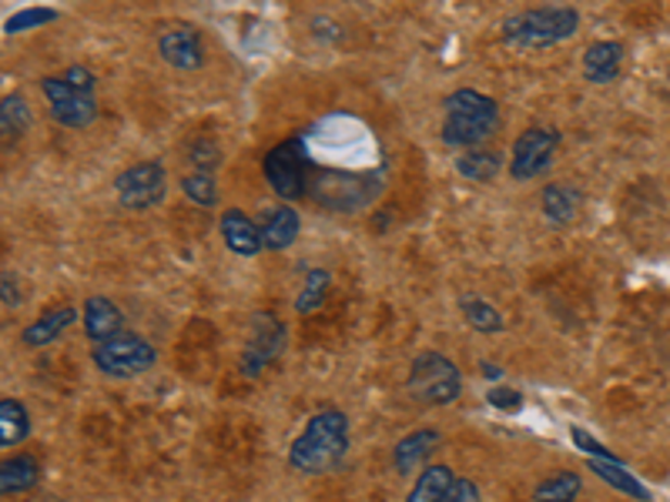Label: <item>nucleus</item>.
<instances>
[{
	"instance_id": "f257e3e1",
	"label": "nucleus",
	"mask_w": 670,
	"mask_h": 502,
	"mask_svg": "<svg viewBox=\"0 0 670 502\" xmlns=\"http://www.w3.org/2000/svg\"><path fill=\"white\" fill-rule=\"evenodd\" d=\"M349 449V419L339 409H326L308 419V426L289 449L292 469L305 476H323Z\"/></svg>"
},
{
	"instance_id": "f03ea898",
	"label": "nucleus",
	"mask_w": 670,
	"mask_h": 502,
	"mask_svg": "<svg viewBox=\"0 0 670 502\" xmlns=\"http://www.w3.org/2000/svg\"><path fill=\"white\" fill-rule=\"evenodd\" d=\"M446 121H443V141L453 147H477L483 144L496 128H500V107L493 98L480 94V91H453L443 101Z\"/></svg>"
},
{
	"instance_id": "7ed1b4c3",
	"label": "nucleus",
	"mask_w": 670,
	"mask_h": 502,
	"mask_svg": "<svg viewBox=\"0 0 670 502\" xmlns=\"http://www.w3.org/2000/svg\"><path fill=\"white\" fill-rule=\"evenodd\" d=\"M580 27V14L573 8H536L520 11L503 21V41L509 48H549L560 44Z\"/></svg>"
},
{
	"instance_id": "20e7f679",
	"label": "nucleus",
	"mask_w": 670,
	"mask_h": 502,
	"mask_svg": "<svg viewBox=\"0 0 670 502\" xmlns=\"http://www.w3.org/2000/svg\"><path fill=\"white\" fill-rule=\"evenodd\" d=\"M379 191L376 175H349V171H312L308 195L329 211H363Z\"/></svg>"
},
{
	"instance_id": "39448f33",
	"label": "nucleus",
	"mask_w": 670,
	"mask_h": 502,
	"mask_svg": "<svg viewBox=\"0 0 670 502\" xmlns=\"http://www.w3.org/2000/svg\"><path fill=\"white\" fill-rule=\"evenodd\" d=\"M463 389L459 369L440 352H419L409 369V396L422 406H450Z\"/></svg>"
},
{
	"instance_id": "423d86ee",
	"label": "nucleus",
	"mask_w": 670,
	"mask_h": 502,
	"mask_svg": "<svg viewBox=\"0 0 670 502\" xmlns=\"http://www.w3.org/2000/svg\"><path fill=\"white\" fill-rule=\"evenodd\" d=\"M265 178L271 184V191L286 202H295L308 191V178H312V168H308V154H305V144L302 138H289L282 144H275L268 154H265Z\"/></svg>"
},
{
	"instance_id": "0eeeda50",
	"label": "nucleus",
	"mask_w": 670,
	"mask_h": 502,
	"mask_svg": "<svg viewBox=\"0 0 670 502\" xmlns=\"http://www.w3.org/2000/svg\"><path fill=\"white\" fill-rule=\"evenodd\" d=\"M91 359L108 378H135V375L148 372L157 356H154L151 342H144L135 332H122L104 345H94Z\"/></svg>"
},
{
	"instance_id": "6e6552de",
	"label": "nucleus",
	"mask_w": 670,
	"mask_h": 502,
	"mask_svg": "<svg viewBox=\"0 0 670 502\" xmlns=\"http://www.w3.org/2000/svg\"><path fill=\"white\" fill-rule=\"evenodd\" d=\"M114 188H117V202H122L125 208H131V211L154 208L165 198V168L157 162L131 165L117 175Z\"/></svg>"
},
{
	"instance_id": "1a4fd4ad",
	"label": "nucleus",
	"mask_w": 670,
	"mask_h": 502,
	"mask_svg": "<svg viewBox=\"0 0 670 502\" xmlns=\"http://www.w3.org/2000/svg\"><path fill=\"white\" fill-rule=\"evenodd\" d=\"M560 144V134L549 128H530L517 138L514 144V162H509V175L517 181H530L549 168V158Z\"/></svg>"
},
{
	"instance_id": "9d476101",
	"label": "nucleus",
	"mask_w": 670,
	"mask_h": 502,
	"mask_svg": "<svg viewBox=\"0 0 670 502\" xmlns=\"http://www.w3.org/2000/svg\"><path fill=\"white\" fill-rule=\"evenodd\" d=\"M48 101H51V114L54 121L64 125V128H88L94 118H98V104H94V94H81L74 91L64 77H45L41 81Z\"/></svg>"
},
{
	"instance_id": "9b49d317",
	"label": "nucleus",
	"mask_w": 670,
	"mask_h": 502,
	"mask_svg": "<svg viewBox=\"0 0 670 502\" xmlns=\"http://www.w3.org/2000/svg\"><path fill=\"white\" fill-rule=\"evenodd\" d=\"M286 349V329L282 322L275 319L271 312H258L252 319V335H249V345L242 352V372L245 375H258L265 365H271L279 359V352Z\"/></svg>"
},
{
	"instance_id": "f8f14e48",
	"label": "nucleus",
	"mask_w": 670,
	"mask_h": 502,
	"mask_svg": "<svg viewBox=\"0 0 670 502\" xmlns=\"http://www.w3.org/2000/svg\"><path fill=\"white\" fill-rule=\"evenodd\" d=\"M157 51H162V57L178 70H194L205 64V44H202L199 30H191L185 24L168 27L162 34V41H157Z\"/></svg>"
},
{
	"instance_id": "ddd939ff",
	"label": "nucleus",
	"mask_w": 670,
	"mask_h": 502,
	"mask_svg": "<svg viewBox=\"0 0 670 502\" xmlns=\"http://www.w3.org/2000/svg\"><path fill=\"white\" fill-rule=\"evenodd\" d=\"M222 239L228 245V252L242 255V258H252L258 255L265 245H262V231L252 224V218L239 208H228L222 215Z\"/></svg>"
},
{
	"instance_id": "4468645a",
	"label": "nucleus",
	"mask_w": 670,
	"mask_h": 502,
	"mask_svg": "<svg viewBox=\"0 0 670 502\" xmlns=\"http://www.w3.org/2000/svg\"><path fill=\"white\" fill-rule=\"evenodd\" d=\"M623 64V44L597 41L583 51V77L590 85H610Z\"/></svg>"
},
{
	"instance_id": "2eb2a0df",
	"label": "nucleus",
	"mask_w": 670,
	"mask_h": 502,
	"mask_svg": "<svg viewBox=\"0 0 670 502\" xmlns=\"http://www.w3.org/2000/svg\"><path fill=\"white\" fill-rule=\"evenodd\" d=\"M122 325H125V316L117 312L114 301H108L101 295L85 301V332L91 342H98V345L111 342L114 335H122Z\"/></svg>"
},
{
	"instance_id": "dca6fc26",
	"label": "nucleus",
	"mask_w": 670,
	"mask_h": 502,
	"mask_svg": "<svg viewBox=\"0 0 670 502\" xmlns=\"http://www.w3.org/2000/svg\"><path fill=\"white\" fill-rule=\"evenodd\" d=\"M258 231H262V245H265V248L286 252V248L299 239V215H295V208H289V205L268 208Z\"/></svg>"
},
{
	"instance_id": "f3484780",
	"label": "nucleus",
	"mask_w": 670,
	"mask_h": 502,
	"mask_svg": "<svg viewBox=\"0 0 670 502\" xmlns=\"http://www.w3.org/2000/svg\"><path fill=\"white\" fill-rule=\"evenodd\" d=\"M440 449V433L437 429H416V433H409L400 446H396V452H392V462H396V469L403 473V476H409L416 466H422V462Z\"/></svg>"
},
{
	"instance_id": "a211bd4d",
	"label": "nucleus",
	"mask_w": 670,
	"mask_h": 502,
	"mask_svg": "<svg viewBox=\"0 0 670 502\" xmlns=\"http://www.w3.org/2000/svg\"><path fill=\"white\" fill-rule=\"evenodd\" d=\"M37 479H41V462L34 455H14L4 459V466H0V492L4 495L27 492L37 486Z\"/></svg>"
},
{
	"instance_id": "6ab92c4d",
	"label": "nucleus",
	"mask_w": 670,
	"mask_h": 502,
	"mask_svg": "<svg viewBox=\"0 0 670 502\" xmlns=\"http://www.w3.org/2000/svg\"><path fill=\"white\" fill-rule=\"evenodd\" d=\"M456 476L450 466H426L422 476L416 479V486L409 489V499L406 502H443L446 492L453 489Z\"/></svg>"
},
{
	"instance_id": "aec40b11",
	"label": "nucleus",
	"mask_w": 670,
	"mask_h": 502,
	"mask_svg": "<svg viewBox=\"0 0 670 502\" xmlns=\"http://www.w3.org/2000/svg\"><path fill=\"white\" fill-rule=\"evenodd\" d=\"M580 211V195L567 184H549L543 188V215L554 224H570Z\"/></svg>"
},
{
	"instance_id": "412c9836",
	"label": "nucleus",
	"mask_w": 670,
	"mask_h": 502,
	"mask_svg": "<svg viewBox=\"0 0 670 502\" xmlns=\"http://www.w3.org/2000/svg\"><path fill=\"white\" fill-rule=\"evenodd\" d=\"M71 322H74V308H71V305L54 308V312L41 316V319L30 322V325L24 329V345H48V342H54Z\"/></svg>"
},
{
	"instance_id": "4be33fe9",
	"label": "nucleus",
	"mask_w": 670,
	"mask_h": 502,
	"mask_svg": "<svg viewBox=\"0 0 670 502\" xmlns=\"http://www.w3.org/2000/svg\"><path fill=\"white\" fill-rule=\"evenodd\" d=\"M456 171L469 181H493L500 171H503V158L496 151H480V147H472L466 154H459V162H456Z\"/></svg>"
},
{
	"instance_id": "5701e85b",
	"label": "nucleus",
	"mask_w": 670,
	"mask_h": 502,
	"mask_svg": "<svg viewBox=\"0 0 670 502\" xmlns=\"http://www.w3.org/2000/svg\"><path fill=\"white\" fill-rule=\"evenodd\" d=\"M27 433H30L27 409H24L17 399H4V402H0V446L11 449V446L24 442Z\"/></svg>"
},
{
	"instance_id": "b1692460",
	"label": "nucleus",
	"mask_w": 670,
	"mask_h": 502,
	"mask_svg": "<svg viewBox=\"0 0 670 502\" xmlns=\"http://www.w3.org/2000/svg\"><path fill=\"white\" fill-rule=\"evenodd\" d=\"M590 469H594L604 482H610L617 492H627V495H634L641 502H650V492L644 489V482L637 476H630L620 462H601V459H590Z\"/></svg>"
},
{
	"instance_id": "393cba45",
	"label": "nucleus",
	"mask_w": 670,
	"mask_h": 502,
	"mask_svg": "<svg viewBox=\"0 0 670 502\" xmlns=\"http://www.w3.org/2000/svg\"><path fill=\"white\" fill-rule=\"evenodd\" d=\"M459 308H463L466 322H469L472 329H477V332L493 335V332H500V329H503V316L496 312L493 305H486L483 298H472V295H466V298L459 301Z\"/></svg>"
},
{
	"instance_id": "a878e982",
	"label": "nucleus",
	"mask_w": 670,
	"mask_h": 502,
	"mask_svg": "<svg viewBox=\"0 0 670 502\" xmlns=\"http://www.w3.org/2000/svg\"><path fill=\"white\" fill-rule=\"evenodd\" d=\"M580 492V476L577 473H557L536 486V502H573Z\"/></svg>"
},
{
	"instance_id": "bb28decb",
	"label": "nucleus",
	"mask_w": 670,
	"mask_h": 502,
	"mask_svg": "<svg viewBox=\"0 0 670 502\" xmlns=\"http://www.w3.org/2000/svg\"><path fill=\"white\" fill-rule=\"evenodd\" d=\"M30 121V111H27V101L21 94H8L4 104H0V131H4L8 141L21 138L24 128Z\"/></svg>"
},
{
	"instance_id": "cd10ccee",
	"label": "nucleus",
	"mask_w": 670,
	"mask_h": 502,
	"mask_svg": "<svg viewBox=\"0 0 670 502\" xmlns=\"http://www.w3.org/2000/svg\"><path fill=\"white\" fill-rule=\"evenodd\" d=\"M181 191L188 195V202L202 205V208H212L218 202V188H215V178L212 175H202V171H191L181 178Z\"/></svg>"
},
{
	"instance_id": "c85d7f7f",
	"label": "nucleus",
	"mask_w": 670,
	"mask_h": 502,
	"mask_svg": "<svg viewBox=\"0 0 670 502\" xmlns=\"http://www.w3.org/2000/svg\"><path fill=\"white\" fill-rule=\"evenodd\" d=\"M326 288H329V272H326V268H312L308 279H305V288H302V295H299V301H295L299 316L315 312V308H319L323 298H326Z\"/></svg>"
},
{
	"instance_id": "c756f323",
	"label": "nucleus",
	"mask_w": 670,
	"mask_h": 502,
	"mask_svg": "<svg viewBox=\"0 0 670 502\" xmlns=\"http://www.w3.org/2000/svg\"><path fill=\"white\" fill-rule=\"evenodd\" d=\"M222 162V151L212 138H194L188 144V165H194V171H202V175H212Z\"/></svg>"
},
{
	"instance_id": "7c9ffc66",
	"label": "nucleus",
	"mask_w": 670,
	"mask_h": 502,
	"mask_svg": "<svg viewBox=\"0 0 670 502\" xmlns=\"http://www.w3.org/2000/svg\"><path fill=\"white\" fill-rule=\"evenodd\" d=\"M58 17V11L51 8H27V11H17L11 21H8V34H21L27 27H41V24H51Z\"/></svg>"
},
{
	"instance_id": "2f4dec72",
	"label": "nucleus",
	"mask_w": 670,
	"mask_h": 502,
	"mask_svg": "<svg viewBox=\"0 0 670 502\" xmlns=\"http://www.w3.org/2000/svg\"><path fill=\"white\" fill-rule=\"evenodd\" d=\"M570 439H573V446H577V449H583L586 455H594V459H604V462H620V459H617V455H614L610 449H604V446H601V442H597L594 436H590L586 429H580V426H573V429H570Z\"/></svg>"
},
{
	"instance_id": "473e14b6",
	"label": "nucleus",
	"mask_w": 670,
	"mask_h": 502,
	"mask_svg": "<svg viewBox=\"0 0 670 502\" xmlns=\"http://www.w3.org/2000/svg\"><path fill=\"white\" fill-rule=\"evenodd\" d=\"M486 402L493 409H503V412H517L523 406V396L517 389H509V385H496V389H490Z\"/></svg>"
},
{
	"instance_id": "72a5a7b5",
	"label": "nucleus",
	"mask_w": 670,
	"mask_h": 502,
	"mask_svg": "<svg viewBox=\"0 0 670 502\" xmlns=\"http://www.w3.org/2000/svg\"><path fill=\"white\" fill-rule=\"evenodd\" d=\"M61 77H64V81H67L74 91H81V94H94V74H91L88 67L74 64V67H67Z\"/></svg>"
},
{
	"instance_id": "f704fd0d",
	"label": "nucleus",
	"mask_w": 670,
	"mask_h": 502,
	"mask_svg": "<svg viewBox=\"0 0 670 502\" xmlns=\"http://www.w3.org/2000/svg\"><path fill=\"white\" fill-rule=\"evenodd\" d=\"M443 502H480V489H477V482H469V479H456Z\"/></svg>"
},
{
	"instance_id": "c9c22d12",
	"label": "nucleus",
	"mask_w": 670,
	"mask_h": 502,
	"mask_svg": "<svg viewBox=\"0 0 670 502\" xmlns=\"http://www.w3.org/2000/svg\"><path fill=\"white\" fill-rule=\"evenodd\" d=\"M0 288H4V305H8V308H17V305H21V292H17V285H14V275H11V272H4V279H0Z\"/></svg>"
},
{
	"instance_id": "e433bc0d",
	"label": "nucleus",
	"mask_w": 670,
	"mask_h": 502,
	"mask_svg": "<svg viewBox=\"0 0 670 502\" xmlns=\"http://www.w3.org/2000/svg\"><path fill=\"white\" fill-rule=\"evenodd\" d=\"M483 375H490V378H500L503 372H500L496 365H490V362H483Z\"/></svg>"
}]
</instances>
